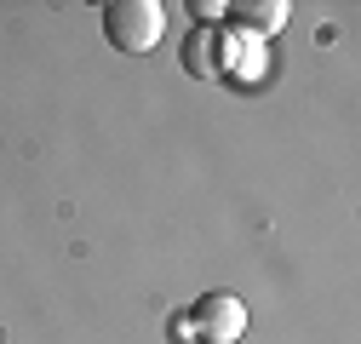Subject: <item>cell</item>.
Instances as JSON below:
<instances>
[{
	"mask_svg": "<svg viewBox=\"0 0 361 344\" xmlns=\"http://www.w3.org/2000/svg\"><path fill=\"white\" fill-rule=\"evenodd\" d=\"M104 35H109V47H115V52L144 58L149 47H161V35H166V12L155 6V0H109V6H104Z\"/></svg>",
	"mask_w": 361,
	"mask_h": 344,
	"instance_id": "obj_1",
	"label": "cell"
},
{
	"mask_svg": "<svg viewBox=\"0 0 361 344\" xmlns=\"http://www.w3.org/2000/svg\"><path fill=\"white\" fill-rule=\"evenodd\" d=\"M190 321H195V338H207V344H235L247 333V305L235 293H201Z\"/></svg>",
	"mask_w": 361,
	"mask_h": 344,
	"instance_id": "obj_2",
	"label": "cell"
},
{
	"mask_svg": "<svg viewBox=\"0 0 361 344\" xmlns=\"http://www.w3.org/2000/svg\"><path fill=\"white\" fill-rule=\"evenodd\" d=\"M218 75H241V80L264 75V40H252L241 29L218 35Z\"/></svg>",
	"mask_w": 361,
	"mask_h": 344,
	"instance_id": "obj_3",
	"label": "cell"
},
{
	"mask_svg": "<svg viewBox=\"0 0 361 344\" xmlns=\"http://www.w3.org/2000/svg\"><path fill=\"white\" fill-rule=\"evenodd\" d=\"M224 12H235V29L241 35H252V40H264V35H276V29H287V0H235V6H224Z\"/></svg>",
	"mask_w": 361,
	"mask_h": 344,
	"instance_id": "obj_4",
	"label": "cell"
},
{
	"mask_svg": "<svg viewBox=\"0 0 361 344\" xmlns=\"http://www.w3.org/2000/svg\"><path fill=\"white\" fill-rule=\"evenodd\" d=\"M184 69H195V75H218V35H212V29H201L195 40H184Z\"/></svg>",
	"mask_w": 361,
	"mask_h": 344,
	"instance_id": "obj_5",
	"label": "cell"
},
{
	"mask_svg": "<svg viewBox=\"0 0 361 344\" xmlns=\"http://www.w3.org/2000/svg\"><path fill=\"white\" fill-rule=\"evenodd\" d=\"M195 338V321L190 316H172V344H190Z\"/></svg>",
	"mask_w": 361,
	"mask_h": 344,
	"instance_id": "obj_6",
	"label": "cell"
},
{
	"mask_svg": "<svg viewBox=\"0 0 361 344\" xmlns=\"http://www.w3.org/2000/svg\"><path fill=\"white\" fill-rule=\"evenodd\" d=\"M190 12H201V23H218V18H224L218 0H201V6H190Z\"/></svg>",
	"mask_w": 361,
	"mask_h": 344,
	"instance_id": "obj_7",
	"label": "cell"
}]
</instances>
